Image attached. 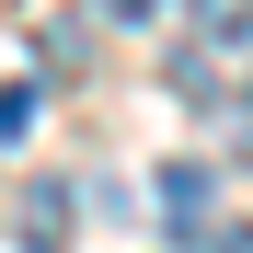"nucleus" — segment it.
I'll return each mask as SVG.
<instances>
[{
  "label": "nucleus",
  "instance_id": "nucleus-2",
  "mask_svg": "<svg viewBox=\"0 0 253 253\" xmlns=\"http://www.w3.org/2000/svg\"><path fill=\"white\" fill-rule=\"evenodd\" d=\"M184 23H196L184 58H207V69H219V58H253V0H184Z\"/></svg>",
  "mask_w": 253,
  "mask_h": 253
},
{
  "label": "nucleus",
  "instance_id": "nucleus-3",
  "mask_svg": "<svg viewBox=\"0 0 253 253\" xmlns=\"http://www.w3.org/2000/svg\"><path fill=\"white\" fill-rule=\"evenodd\" d=\"M23 253H69V184L58 173L23 184Z\"/></svg>",
  "mask_w": 253,
  "mask_h": 253
},
{
  "label": "nucleus",
  "instance_id": "nucleus-4",
  "mask_svg": "<svg viewBox=\"0 0 253 253\" xmlns=\"http://www.w3.org/2000/svg\"><path fill=\"white\" fill-rule=\"evenodd\" d=\"M23 126H35V92H23V81H0V138H23Z\"/></svg>",
  "mask_w": 253,
  "mask_h": 253
},
{
  "label": "nucleus",
  "instance_id": "nucleus-5",
  "mask_svg": "<svg viewBox=\"0 0 253 253\" xmlns=\"http://www.w3.org/2000/svg\"><path fill=\"white\" fill-rule=\"evenodd\" d=\"M196 253H253V219H219V230H207Z\"/></svg>",
  "mask_w": 253,
  "mask_h": 253
},
{
  "label": "nucleus",
  "instance_id": "nucleus-7",
  "mask_svg": "<svg viewBox=\"0 0 253 253\" xmlns=\"http://www.w3.org/2000/svg\"><path fill=\"white\" fill-rule=\"evenodd\" d=\"M242 92H253V81H242Z\"/></svg>",
  "mask_w": 253,
  "mask_h": 253
},
{
  "label": "nucleus",
  "instance_id": "nucleus-6",
  "mask_svg": "<svg viewBox=\"0 0 253 253\" xmlns=\"http://www.w3.org/2000/svg\"><path fill=\"white\" fill-rule=\"evenodd\" d=\"M92 12H104V23H150L161 0H92Z\"/></svg>",
  "mask_w": 253,
  "mask_h": 253
},
{
  "label": "nucleus",
  "instance_id": "nucleus-1",
  "mask_svg": "<svg viewBox=\"0 0 253 253\" xmlns=\"http://www.w3.org/2000/svg\"><path fill=\"white\" fill-rule=\"evenodd\" d=\"M150 219H161V242H173V253H196L207 230H219V173H207V161H173V173H161V207H150Z\"/></svg>",
  "mask_w": 253,
  "mask_h": 253
}]
</instances>
